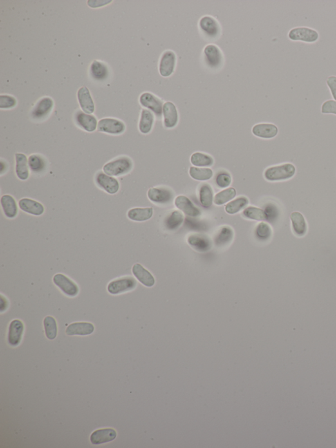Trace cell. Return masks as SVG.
I'll list each match as a JSON object with an SVG mask.
<instances>
[{
    "label": "cell",
    "mask_w": 336,
    "mask_h": 448,
    "mask_svg": "<svg viewBox=\"0 0 336 448\" xmlns=\"http://www.w3.org/2000/svg\"><path fill=\"white\" fill-rule=\"evenodd\" d=\"M15 172L19 180L24 181L28 180L29 177V167L28 158L23 153L15 154Z\"/></svg>",
    "instance_id": "obj_25"
},
{
    "label": "cell",
    "mask_w": 336,
    "mask_h": 448,
    "mask_svg": "<svg viewBox=\"0 0 336 448\" xmlns=\"http://www.w3.org/2000/svg\"><path fill=\"white\" fill-rule=\"evenodd\" d=\"M293 233L297 237H303L308 232L306 219L299 212H292L290 216Z\"/></svg>",
    "instance_id": "obj_26"
},
{
    "label": "cell",
    "mask_w": 336,
    "mask_h": 448,
    "mask_svg": "<svg viewBox=\"0 0 336 448\" xmlns=\"http://www.w3.org/2000/svg\"><path fill=\"white\" fill-rule=\"evenodd\" d=\"M131 159L127 156H122L111 161L103 167V172L107 175L118 177L128 174L133 169Z\"/></svg>",
    "instance_id": "obj_1"
},
{
    "label": "cell",
    "mask_w": 336,
    "mask_h": 448,
    "mask_svg": "<svg viewBox=\"0 0 336 448\" xmlns=\"http://www.w3.org/2000/svg\"><path fill=\"white\" fill-rule=\"evenodd\" d=\"M296 169L291 163H285L276 167L268 168L264 172V177L270 181H285L294 176Z\"/></svg>",
    "instance_id": "obj_2"
},
{
    "label": "cell",
    "mask_w": 336,
    "mask_h": 448,
    "mask_svg": "<svg viewBox=\"0 0 336 448\" xmlns=\"http://www.w3.org/2000/svg\"><path fill=\"white\" fill-rule=\"evenodd\" d=\"M24 329L23 323L21 320L14 319L10 323L8 331V342L10 346L15 347L21 343Z\"/></svg>",
    "instance_id": "obj_14"
},
{
    "label": "cell",
    "mask_w": 336,
    "mask_h": 448,
    "mask_svg": "<svg viewBox=\"0 0 336 448\" xmlns=\"http://www.w3.org/2000/svg\"><path fill=\"white\" fill-rule=\"evenodd\" d=\"M272 230L270 226L265 222H261L255 228V235L259 240L266 241L270 238Z\"/></svg>",
    "instance_id": "obj_41"
},
{
    "label": "cell",
    "mask_w": 336,
    "mask_h": 448,
    "mask_svg": "<svg viewBox=\"0 0 336 448\" xmlns=\"http://www.w3.org/2000/svg\"><path fill=\"white\" fill-rule=\"evenodd\" d=\"M153 215L152 208H135L127 212V217L132 221H145L149 220Z\"/></svg>",
    "instance_id": "obj_29"
},
{
    "label": "cell",
    "mask_w": 336,
    "mask_h": 448,
    "mask_svg": "<svg viewBox=\"0 0 336 448\" xmlns=\"http://www.w3.org/2000/svg\"><path fill=\"white\" fill-rule=\"evenodd\" d=\"M7 307H8V302H7L6 298L1 295V312L6 310Z\"/></svg>",
    "instance_id": "obj_46"
},
{
    "label": "cell",
    "mask_w": 336,
    "mask_h": 448,
    "mask_svg": "<svg viewBox=\"0 0 336 448\" xmlns=\"http://www.w3.org/2000/svg\"><path fill=\"white\" fill-rule=\"evenodd\" d=\"M53 281L55 285L68 297H75L79 293V287L77 284L62 273L55 274Z\"/></svg>",
    "instance_id": "obj_5"
},
{
    "label": "cell",
    "mask_w": 336,
    "mask_h": 448,
    "mask_svg": "<svg viewBox=\"0 0 336 448\" xmlns=\"http://www.w3.org/2000/svg\"><path fill=\"white\" fill-rule=\"evenodd\" d=\"M91 77L98 81L106 80L109 77V69L107 66L97 60H93L90 67Z\"/></svg>",
    "instance_id": "obj_31"
},
{
    "label": "cell",
    "mask_w": 336,
    "mask_h": 448,
    "mask_svg": "<svg viewBox=\"0 0 336 448\" xmlns=\"http://www.w3.org/2000/svg\"><path fill=\"white\" fill-rule=\"evenodd\" d=\"M213 196L214 193L211 186L207 183L201 185L199 190V197L201 205L205 208L211 207L213 203Z\"/></svg>",
    "instance_id": "obj_34"
},
{
    "label": "cell",
    "mask_w": 336,
    "mask_h": 448,
    "mask_svg": "<svg viewBox=\"0 0 336 448\" xmlns=\"http://www.w3.org/2000/svg\"><path fill=\"white\" fill-rule=\"evenodd\" d=\"M95 327L88 322H76L69 325L66 329L69 336H87L94 332Z\"/></svg>",
    "instance_id": "obj_18"
},
{
    "label": "cell",
    "mask_w": 336,
    "mask_h": 448,
    "mask_svg": "<svg viewBox=\"0 0 336 448\" xmlns=\"http://www.w3.org/2000/svg\"><path fill=\"white\" fill-rule=\"evenodd\" d=\"M125 130L124 123L115 118H105L98 121L97 131L112 135H120Z\"/></svg>",
    "instance_id": "obj_6"
},
{
    "label": "cell",
    "mask_w": 336,
    "mask_h": 448,
    "mask_svg": "<svg viewBox=\"0 0 336 448\" xmlns=\"http://www.w3.org/2000/svg\"><path fill=\"white\" fill-rule=\"evenodd\" d=\"M140 102L143 107L153 112L157 117H161L163 115V103L153 94L149 92L141 94Z\"/></svg>",
    "instance_id": "obj_10"
},
{
    "label": "cell",
    "mask_w": 336,
    "mask_h": 448,
    "mask_svg": "<svg viewBox=\"0 0 336 448\" xmlns=\"http://www.w3.org/2000/svg\"><path fill=\"white\" fill-rule=\"evenodd\" d=\"M189 174L192 178L198 181L209 180L212 178L213 171L208 168L192 167L189 169Z\"/></svg>",
    "instance_id": "obj_35"
},
{
    "label": "cell",
    "mask_w": 336,
    "mask_h": 448,
    "mask_svg": "<svg viewBox=\"0 0 336 448\" xmlns=\"http://www.w3.org/2000/svg\"><path fill=\"white\" fill-rule=\"evenodd\" d=\"M254 136L263 139H272L277 136L279 129L275 124L270 123H261L255 125L252 129Z\"/></svg>",
    "instance_id": "obj_22"
},
{
    "label": "cell",
    "mask_w": 336,
    "mask_h": 448,
    "mask_svg": "<svg viewBox=\"0 0 336 448\" xmlns=\"http://www.w3.org/2000/svg\"><path fill=\"white\" fill-rule=\"evenodd\" d=\"M234 237L233 230L228 226H224L217 232L214 237V244L217 246L227 245L232 241Z\"/></svg>",
    "instance_id": "obj_28"
},
{
    "label": "cell",
    "mask_w": 336,
    "mask_h": 448,
    "mask_svg": "<svg viewBox=\"0 0 336 448\" xmlns=\"http://www.w3.org/2000/svg\"><path fill=\"white\" fill-rule=\"evenodd\" d=\"M45 333L49 340H54L57 335V325L54 317L47 316L44 320Z\"/></svg>",
    "instance_id": "obj_39"
},
{
    "label": "cell",
    "mask_w": 336,
    "mask_h": 448,
    "mask_svg": "<svg viewBox=\"0 0 336 448\" xmlns=\"http://www.w3.org/2000/svg\"><path fill=\"white\" fill-rule=\"evenodd\" d=\"M53 105L54 104L52 99L48 97L41 99L33 107L31 113L33 119L37 120L44 119L52 111Z\"/></svg>",
    "instance_id": "obj_13"
},
{
    "label": "cell",
    "mask_w": 336,
    "mask_h": 448,
    "mask_svg": "<svg viewBox=\"0 0 336 448\" xmlns=\"http://www.w3.org/2000/svg\"><path fill=\"white\" fill-rule=\"evenodd\" d=\"M19 208L22 211L33 216H41L44 212V207L37 201L23 198L19 201Z\"/></svg>",
    "instance_id": "obj_23"
},
{
    "label": "cell",
    "mask_w": 336,
    "mask_h": 448,
    "mask_svg": "<svg viewBox=\"0 0 336 448\" xmlns=\"http://www.w3.org/2000/svg\"><path fill=\"white\" fill-rule=\"evenodd\" d=\"M175 205L178 209L181 210L187 216L198 217L200 215L198 208L193 205L189 198L184 196H179L175 200Z\"/></svg>",
    "instance_id": "obj_20"
},
{
    "label": "cell",
    "mask_w": 336,
    "mask_h": 448,
    "mask_svg": "<svg viewBox=\"0 0 336 448\" xmlns=\"http://www.w3.org/2000/svg\"><path fill=\"white\" fill-rule=\"evenodd\" d=\"M148 198L152 203L158 205H166L172 202L174 199V194L171 190L166 188L152 187L147 193Z\"/></svg>",
    "instance_id": "obj_11"
},
{
    "label": "cell",
    "mask_w": 336,
    "mask_h": 448,
    "mask_svg": "<svg viewBox=\"0 0 336 448\" xmlns=\"http://www.w3.org/2000/svg\"><path fill=\"white\" fill-rule=\"evenodd\" d=\"M117 432L111 428L98 429L91 434L90 441L93 445H102L115 440Z\"/></svg>",
    "instance_id": "obj_17"
},
{
    "label": "cell",
    "mask_w": 336,
    "mask_h": 448,
    "mask_svg": "<svg viewBox=\"0 0 336 448\" xmlns=\"http://www.w3.org/2000/svg\"><path fill=\"white\" fill-rule=\"evenodd\" d=\"M288 37L291 41L312 44L319 40V33L313 28L298 26L291 29L289 31Z\"/></svg>",
    "instance_id": "obj_3"
},
{
    "label": "cell",
    "mask_w": 336,
    "mask_h": 448,
    "mask_svg": "<svg viewBox=\"0 0 336 448\" xmlns=\"http://www.w3.org/2000/svg\"><path fill=\"white\" fill-rule=\"evenodd\" d=\"M78 100L82 111L87 114H92L95 111V104L89 89L86 87H82L78 91Z\"/></svg>",
    "instance_id": "obj_21"
},
{
    "label": "cell",
    "mask_w": 336,
    "mask_h": 448,
    "mask_svg": "<svg viewBox=\"0 0 336 448\" xmlns=\"http://www.w3.org/2000/svg\"><path fill=\"white\" fill-rule=\"evenodd\" d=\"M29 169L33 173L39 174L46 169V161L39 154H32L28 159Z\"/></svg>",
    "instance_id": "obj_36"
},
{
    "label": "cell",
    "mask_w": 336,
    "mask_h": 448,
    "mask_svg": "<svg viewBox=\"0 0 336 448\" xmlns=\"http://www.w3.org/2000/svg\"><path fill=\"white\" fill-rule=\"evenodd\" d=\"M243 214L245 218L254 219V220L263 221L266 219L265 211L257 207H249L246 208L244 210Z\"/></svg>",
    "instance_id": "obj_40"
},
{
    "label": "cell",
    "mask_w": 336,
    "mask_h": 448,
    "mask_svg": "<svg viewBox=\"0 0 336 448\" xmlns=\"http://www.w3.org/2000/svg\"><path fill=\"white\" fill-rule=\"evenodd\" d=\"M321 113L336 115V101L330 100L324 102L321 106Z\"/></svg>",
    "instance_id": "obj_44"
},
{
    "label": "cell",
    "mask_w": 336,
    "mask_h": 448,
    "mask_svg": "<svg viewBox=\"0 0 336 448\" xmlns=\"http://www.w3.org/2000/svg\"><path fill=\"white\" fill-rule=\"evenodd\" d=\"M248 199L245 197H239L234 201H230L225 206V211L229 214L238 213L244 207L248 205Z\"/></svg>",
    "instance_id": "obj_37"
},
{
    "label": "cell",
    "mask_w": 336,
    "mask_h": 448,
    "mask_svg": "<svg viewBox=\"0 0 336 448\" xmlns=\"http://www.w3.org/2000/svg\"><path fill=\"white\" fill-rule=\"evenodd\" d=\"M163 124L167 129H174L178 124L179 115L176 105L167 102L163 106Z\"/></svg>",
    "instance_id": "obj_15"
},
{
    "label": "cell",
    "mask_w": 336,
    "mask_h": 448,
    "mask_svg": "<svg viewBox=\"0 0 336 448\" xmlns=\"http://www.w3.org/2000/svg\"><path fill=\"white\" fill-rule=\"evenodd\" d=\"M177 58L173 51L167 50L162 53L159 63V72L163 77H168L174 73Z\"/></svg>",
    "instance_id": "obj_8"
},
{
    "label": "cell",
    "mask_w": 336,
    "mask_h": 448,
    "mask_svg": "<svg viewBox=\"0 0 336 448\" xmlns=\"http://www.w3.org/2000/svg\"><path fill=\"white\" fill-rule=\"evenodd\" d=\"M132 273L136 278L147 287H152L155 284L153 275L140 264H134L132 268Z\"/></svg>",
    "instance_id": "obj_19"
},
{
    "label": "cell",
    "mask_w": 336,
    "mask_h": 448,
    "mask_svg": "<svg viewBox=\"0 0 336 448\" xmlns=\"http://www.w3.org/2000/svg\"><path fill=\"white\" fill-rule=\"evenodd\" d=\"M95 183L98 187L108 193L114 195L118 193L120 189V183L114 177L107 175L104 172H98L95 176Z\"/></svg>",
    "instance_id": "obj_9"
},
{
    "label": "cell",
    "mask_w": 336,
    "mask_h": 448,
    "mask_svg": "<svg viewBox=\"0 0 336 448\" xmlns=\"http://www.w3.org/2000/svg\"><path fill=\"white\" fill-rule=\"evenodd\" d=\"M137 286V281L133 277L126 276L113 280L107 286L110 294L118 295L133 290Z\"/></svg>",
    "instance_id": "obj_4"
},
{
    "label": "cell",
    "mask_w": 336,
    "mask_h": 448,
    "mask_svg": "<svg viewBox=\"0 0 336 448\" xmlns=\"http://www.w3.org/2000/svg\"><path fill=\"white\" fill-rule=\"evenodd\" d=\"M199 27L208 37L215 39L221 33V26L218 21L211 16L201 17L199 21Z\"/></svg>",
    "instance_id": "obj_12"
},
{
    "label": "cell",
    "mask_w": 336,
    "mask_h": 448,
    "mask_svg": "<svg viewBox=\"0 0 336 448\" xmlns=\"http://www.w3.org/2000/svg\"><path fill=\"white\" fill-rule=\"evenodd\" d=\"M154 116L151 111L147 109H143L141 111L139 129L141 133L147 134L150 133L153 127Z\"/></svg>",
    "instance_id": "obj_30"
},
{
    "label": "cell",
    "mask_w": 336,
    "mask_h": 448,
    "mask_svg": "<svg viewBox=\"0 0 336 448\" xmlns=\"http://www.w3.org/2000/svg\"><path fill=\"white\" fill-rule=\"evenodd\" d=\"M205 60L210 68L217 69L222 66L223 55L221 49L215 44H209L204 49Z\"/></svg>",
    "instance_id": "obj_7"
},
{
    "label": "cell",
    "mask_w": 336,
    "mask_h": 448,
    "mask_svg": "<svg viewBox=\"0 0 336 448\" xmlns=\"http://www.w3.org/2000/svg\"><path fill=\"white\" fill-rule=\"evenodd\" d=\"M184 220V216L178 210H174L165 219V226L168 230H176L180 227Z\"/></svg>",
    "instance_id": "obj_32"
},
{
    "label": "cell",
    "mask_w": 336,
    "mask_h": 448,
    "mask_svg": "<svg viewBox=\"0 0 336 448\" xmlns=\"http://www.w3.org/2000/svg\"><path fill=\"white\" fill-rule=\"evenodd\" d=\"M75 121L78 126L87 132H93L97 129L98 122L95 116L79 111L76 113Z\"/></svg>",
    "instance_id": "obj_16"
},
{
    "label": "cell",
    "mask_w": 336,
    "mask_h": 448,
    "mask_svg": "<svg viewBox=\"0 0 336 448\" xmlns=\"http://www.w3.org/2000/svg\"><path fill=\"white\" fill-rule=\"evenodd\" d=\"M332 98L336 101V76H330L326 81Z\"/></svg>",
    "instance_id": "obj_45"
},
{
    "label": "cell",
    "mask_w": 336,
    "mask_h": 448,
    "mask_svg": "<svg viewBox=\"0 0 336 448\" xmlns=\"http://www.w3.org/2000/svg\"><path fill=\"white\" fill-rule=\"evenodd\" d=\"M232 178L229 174L227 172H221L217 174L216 179V183L219 187L225 189L231 184Z\"/></svg>",
    "instance_id": "obj_42"
},
{
    "label": "cell",
    "mask_w": 336,
    "mask_h": 448,
    "mask_svg": "<svg viewBox=\"0 0 336 448\" xmlns=\"http://www.w3.org/2000/svg\"><path fill=\"white\" fill-rule=\"evenodd\" d=\"M190 163L196 167H209L214 164V159L207 154L196 152L192 154Z\"/></svg>",
    "instance_id": "obj_33"
},
{
    "label": "cell",
    "mask_w": 336,
    "mask_h": 448,
    "mask_svg": "<svg viewBox=\"0 0 336 448\" xmlns=\"http://www.w3.org/2000/svg\"><path fill=\"white\" fill-rule=\"evenodd\" d=\"M188 243L196 251L205 252L212 247V243L205 235L194 234L190 235L187 239Z\"/></svg>",
    "instance_id": "obj_24"
},
{
    "label": "cell",
    "mask_w": 336,
    "mask_h": 448,
    "mask_svg": "<svg viewBox=\"0 0 336 448\" xmlns=\"http://www.w3.org/2000/svg\"><path fill=\"white\" fill-rule=\"evenodd\" d=\"M1 205L4 213L7 218H14L18 214L16 201L10 195H4L1 198Z\"/></svg>",
    "instance_id": "obj_27"
},
{
    "label": "cell",
    "mask_w": 336,
    "mask_h": 448,
    "mask_svg": "<svg viewBox=\"0 0 336 448\" xmlns=\"http://www.w3.org/2000/svg\"><path fill=\"white\" fill-rule=\"evenodd\" d=\"M236 195L237 191L234 188H227L216 194L214 202L216 205H223L233 199Z\"/></svg>",
    "instance_id": "obj_38"
},
{
    "label": "cell",
    "mask_w": 336,
    "mask_h": 448,
    "mask_svg": "<svg viewBox=\"0 0 336 448\" xmlns=\"http://www.w3.org/2000/svg\"><path fill=\"white\" fill-rule=\"evenodd\" d=\"M17 100L13 96L8 95H0V108L2 109H12L16 106Z\"/></svg>",
    "instance_id": "obj_43"
}]
</instances>
